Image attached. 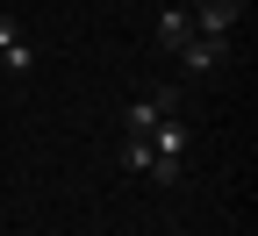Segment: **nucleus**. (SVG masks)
Instances as JSON below:
<instances>
[{
    "label": "nucleus",
    "mask_w": 258,
    "mask_h": 236,
    "mask_svg": "<svg viewBox=\"0 0 258 236\" xmlns=\"http://www.w3.org/2000/svg\"><path fill=\"white\" fill-rule=\"evenodd\" d=\"M158 115H165V108H158V93H144V100H129V136H151V129H158Z\"/></svg>",
    "instance_id": "obj_5"
},
{
    "label": "nucleus",
    "mask_w": 258,
    "mask_h": 236,
    "mask_svg": "<svg viewBox=\"0 0 258 236\" xmlns=\"http://www.w3.org/2000/svg\"><path fill=\"white\" fill-rule=\"evenodd\" d=\"M186 36H194V15L186 8H165V15H158V43H165V50H179Z\"/></svg>",
    "instance_id": "obj_4"
},
{
    "label": "nucleus",
    "mask_w": 258,
    "mask_h": 236,
    "mask_svg": "<svg viewBox=\"0 0 258 236\" xmlns=\"http://www.w3.org/2000/svg\"><path fill=\"white\" fill-rule=\"evenodd\" d=\"M237 0H201V8H194V29H201V36H230V29H237Z\"/></svg>",
    "instance_id": "obj_2"
},
{
    "label": "nucleus",
    "mask_w": 258,
    "mask_h": 236,
    "mask_svg": "<svg viewBox=\"0 0 258 236\" xmlns=\"http://www.w3.org/2000/svg\"><path fill=\"white\" fill-rule=\"evenodd\" d=\"M122 165L129 172H151V136H122Z\"/></svg>",
    "instance_id": "obj_6"
},
{
    "label": "nucleus",
    "mask_w": 258,
    "mask_h": 236,
    "mask_svg": "<svg viewBox=\"0 0 258 236\" xmlns=\"http://www.w3.org/2000/svg\"><path fill=\"white\" fill-rule=\"evenodd\" d=\"M179 57H186V72L201 79V72H215V64L230 57V43H222V36H201V29H194V36L179 43Z\"/></svg>",
    "instance_id": "obj_1"
},
{
    "label": "nucleus",
    "mask_w": 258,
    "mask_h": 236,
    "mask_svg": "<svg viewBox=\"0 0 258 236\" xmlns=\"http://www.w3.org/2000/svg\"><path fill=\"white\" fill-rule=\"evenodd\" d=\"M29 64H36V50L22 43V29L0 15V72H29Z\"/></svg>",
    "instance_id": "obj_3"
}]
</instances>
